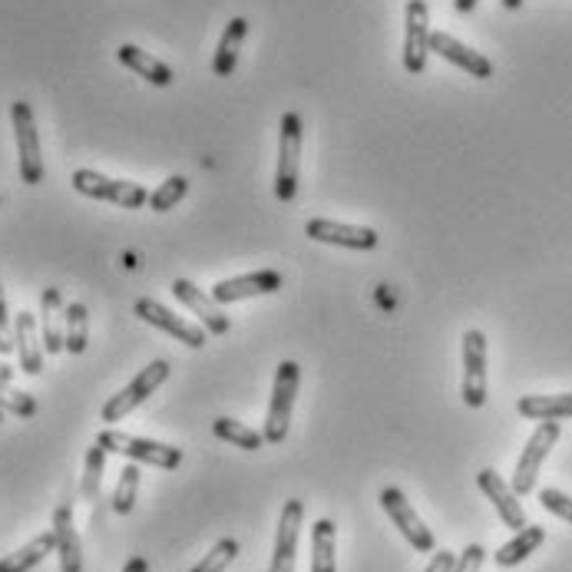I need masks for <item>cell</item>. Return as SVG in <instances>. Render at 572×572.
I'll use <instances>...</instances> for the list:
<instances>
[{
  "label": "cell",
  "instance_id": "cell-1",
  "mask_svg": "<svg viewBox=\"0 0 572 572\" xmlns=\"http://www.w3.org/2000/svg\"><path fill=\"white\" fill-rule=\"evenodd\" d=\"M298 381L301 371L295 361H282L278 374H275V388H272V404H268V417H265V444H282L288 437L292 427V414H295V398H298Z\"/></svg>",
  "mask_w": 572,
  "mask_h": 572
},
{
  "label": "cell",
  "instance_id": "cell-2",
  "mask_svg": "<svg viewBox=\"0 0 572 572\" xmlns=\"http://www.w3.org/2000/svg\"><path fill=\"white\" fill-rule=\"evenodd\" d=\"M96 444L106 454H119V457H129L136 464H149V467H159V470H176L182 464L179 447L146 441V437H133V434H119V431H99Z\"/></svg>",
  "mask_w": 572,
  "mask_h": 572
},
{
  "label": "cell",
  "instance_id": "cell-3",
  "mask_svg": "<svg viewBox=\"0 0 572 572\" xmlns=\"http://www.w3.org/2000/svg\"><path fill=\"white\" fill-rule=\"evenodd\" d=\"M73 189L86 199H99V202H113L119 209H142L149 202V192L139 182L129 179H109L96 169H76L73 172Z\"/></svg>",
  "mask_w": 572,
  "mask_h": 572
},
{
  "label": "cell",
  "instance_id": "cell-4",
  "mask_svg": "<svg viewBox=\"0 0 572 572\" xmlns=\"http://www.w3.org/2000/svg\"><path fill=\"white\" fill-rule=\"evenodd\" d=\"M166 378H169V361H152V364H146L119 394H113L106 404H103V421L106 424H116V421H123L126 414H133L139 404H146L149 401V394H156L162 384H166Z\"/></svg>",
  "mask_w": 572,
  "mask_h": 572
},
{
  "label": "cell",
  "instance_id": "cell-5",
  "mask_svg": "<svg viewBox=\"0 0 572 572\" xmlns=\"http://www.w3.org/2000/svg\"><path fill=\"white\" fill-rule=\"evenodd\" d=\"M10 123H13V136H17V162H20V179L27 186H40L46 169H43V156H40V136H36V123H33V109L30 103L17 99L10 103Z\"/></svg>",
  "mask_w": 572,
  "mask_h": 572
},
{
  "label": "cell",
  "instance_id": "cell-6",
  "mask_svg": "<svg viewBox=\"0 0 572 572\" xmlns=\"http://www.w3.org/2000/svg\"><path fill=\"white\" fill-rule=\"evenodd\" d=\"M298 172H301V116H282V142H278V172H275V199L292 202L298 195Z\"/></svg>",
  "mask_w": 572,
  "mask_h": 572
},
{
  "label": "cell",
  "instance_id": "cell-7",
  "mask_svg": "<svg viewBox=\"0 0 572 572\" xmlns=\"http://www.w3.org/2000/svg\"><path fill=\"white\" fill-rule=\"evenodd\" d=\"M557 441H560V421H543L533 431V437L527 441V447L520 454V464L513 470V490H517V497H530L537 490L540 467L550 457V451L557 447Z\"/></svg>",
  "mask_w": 572,
  "mask_h": 572
},
{
  "label": "cell",
  "instance_id": "cell-8",
  "mask_svg": "<svg viewBox=\"0 0 572 572\" xmlns=\"http://www.w3.org/2000/svg\"><path fill=\"white\" fill-rule=\"evenodd\" d=\"M381 507H384V513L394 520V527L401 530V537H404L417 553H434V550H437L434 533L424 527V520L417 517V510L411 507V500H407L398 487H384V490H381Z\"/></svg>",
  "mask_w": 572,
  "mask_h": 572
},
{
  "label": "cell",
  "instance_id": "cell-9",
  "mask_svg": "<svg viewBox=\"0 0 572 572\" xmlns=\"http://www.w3.org/2000/svg\"><path fill=\"white\" fill-rule=\"evenodd\" d=\"M431 53V10L424 0H411L404 10V70L424 73Z\"/></svg>",
  "mask_w": 572,
  "mask_h": 572
},
{
  "label": "cell",
  "instance_id": "cell-10",
  "mask_svg": "<svg viewBox=\"0 0 572 572\" xmlns=\"http://www.w3.org/2000/svg\"><path fill=\"white\" fill-rule=\"evenodd\" d=\"M464 404L467 407L487 404V338H484V331L464 335Z\"/></svg>",
  "mask_w": 572,
  "mask_h": 572
},
{
  "label": "cell",
  "instance_id": "cell-11",
  "mask_svg": "<svg viewBox=\"0 0 572 572\" xmlns=\"http://www.w3.org/2000/svg\"><path fill=\"white\" fill-rule=\"evenodd\" d=\"M136 315L146 321V325H152V328H159V331H166V335H172L176 341H182L186 348H205V338H209V331L202 328V325H189L186 318H179V315H172L169 308H162L159 301H152V298H139L136 301Z\"/></svg>",
  "mask_w": 572,
  "mask_h": 572
},
{
  "label": "cell",
  "instance_id": "cell-12",
  "mask_svg": "<svg viewBox=\"0 0 572 572\" xmlns=\"http://www.w3.org/2000/svg\"><path fill=\"white\" fill-rule=\"evenodd\" d=\"M305 235L325 245H338V248H351V252H371L378 248V232L364 229V225H345V222H331V219H311L305 225Z\"/></svg>",
  "mask_w": 572,
  "mask_h": 572
},
{
  "label": "cell",
  "instance_id": "cell-13",
  "mask_svg": "<svg viewBox=\"0 0 572 572\" xmlns=\"http://www.w3.org/2000/svg\"><path fill=\"white\" fill-rule=\"evenodd\" d=\"M172 295L182 301V308H189V311L199 318V325H202L209 335H229V328H232L229 315L219 308V301H215L212 295H202L189 278H176V282H172Z\"/></svg>",
  "mask_w": 572,
  "mask_h": 572
},
{
  "label": "cell",
  "instance_id": "cell-14",
  "mask_svg": "<svg viewBox=\"0 0 572 572\" xmlns=\"http://www.w3.org/2000/svg\"><path fill=\"white\" fill-rule=\"evenodd\" d=\"M477 487H480L484 497L497 507L504 527H510L513 533H520L523 527H530V523H527V513H523V507H520V500H517V490H513L497 470H490V467L480 470V474H477Z\"/></svg>",
  "mask_w": 572,
  "mask_h": 572
},
{
  "label": "cell",
  "instance_id": "cell-15",
  "mask_svg": "<svg viewBox=\"0 0 572 572\" xmlns=\"http://www.w3.org/2000/svg\"><path fill=\"white\" fill-rule=\"evenodd\" d=\"M301 520H305V504L301 500H288L282 507L278 537H275V557H272L268 572H295V553H298Z\"/></svg>",
  "mask_w": 572,
  "mask_h": 572
},
{
  "label": "cell",
  "instance_id": "cell-16",
  "mask_svg": "<svg viewBox=\"0 0 572 572\" xmlns=\"http://www.w3.org/2000/svg\"><path fill=\"white\" fill-rule=\"evenodd\" d=\"M282 288V275L278 272H252V275H239V278H225L212 288V298L219 305H235L245 298H258V295H275Z\"/></svg>",
  "mask_w": 572,
  "mask_h": 572
},
{
  "label": "cell",
  "instance_id": "cell-17",
  "mask_svg": "<svg viewBox=\"0 0 572 572\" xmlns=\"http://www.w3.org/2000/svg\"><path fill=\"white\" fill-rule=\"evenodd\" d=\"M431 50H434L437 56H444L447 63L460 66L464 73L477 76V80H490V76H494V63H490L484 53L470 50L467 43H460L457 36H451V33H444V30L431 33Z\"/></svg>",
  "mask_w": 572,
  "mask_h": 572
},
{
  "label": "cell",
  "instance_id": "cell-18",
  "mask_svg": "<svg viewBox=\"0 0 572 572\" xmlns=\"http://www.w3.org/2000/svg\"><path fill=\"white\" fill-rule=\"evenodd\" d=\"M53 537H56V553H60V572H83V547L73 523V500H63L53 510Z\"/></svg>",
  "mask_w": 572,
  "mask_h": 572
},
{
  "label": "cell",
  "instance_id": "cell-19",
  "mask_svg": "<svg viewBox=\"0 0 572 572\" xmlns=\"http://www.w3.org/2000/svg\"><path fill=\"white\" fill-rule=\"evenodd\" d=\"M13 341H17V354H20V368L23 374L36 378L43 371V338L36 331V315L33 311H20L13 321Z\"/></svg>",
  "mask_w": 572,
  "mask_h": 572
},
{
  "label": "cell",
  "instance_id": "cell-20",
  "mask_svg": "<svg viewBox=\"0 0 572 572\" xmlns=\"http://www.w3.org/2000/svg\"><path fill=\"white\" fill-rule=\"evenodd\" d=\"M63 321H66V305H63V292L60 288H43L40 295V338H43V351L46 354H60L63 351Z\"/></svg>",
  "mask_w": 572,
  "mask_h": 572
},
{
  "label": "cell",
  "instance_id": "cell-21",
  "mask_svg": "<svg viewBox=\"0 0 572 572\" xmlns=\"http://www.w3.org/2000/svg\"><path fill=\"white\" fill-rule=\"evenodd\" d=\"M248 33V20L245 17H232L219 36V46H215V56H212V73L215 76H232L235 73V63H239V50H242V40Z\"/></svg>",
  "mask_w": 572,
  "mask_h": 572
},
{
  "label": "cell",
  "instance_id": "cell-22",
  "mask_svg": "<svg viewBox=\"0 0 572 572\" xmlns=\"http://www.w3.org/2000/svg\"><path fill=\"white\" fill-rule=\"evenodd\" d=\"M116 60H119L123 66H129L136 76H142L146 83H152V86H169V83H172V70H169L162 60H156L152 53L139 50V46H133V43H123V46L116 50Z\"/></svg>",
  "mask_w": 572,
  "mask_h": 572
},
{
  "label": "cell",
  "instance_id": "cell-23",
  "mask_svg": "<svg viewBox=\"0 0 572 572\" xmlns=\"http://www.w3.org/2000/svg\"><path fill=\"white\" fill-rule=\"evenodd\" d=\"M543 540H547V530H543V527H523L510 543H504V547L494 553V560H497V566H504V570L520 566V563H527V560L543 547Z\"/></svg>",
  "mask_w": 572,
  "mask_h": 572
},
{
  "label": "cell",
  "instance_id": "cell-24",
  "mask_svg": "<svg viewBox=\"0 0 572 572\" xmlns=\"http://www.w3.org/2000/svg\"><path fill=\"white\" fill-rule=\"evenodd\" d=\"M517 411L527 421H566L572 417V394H530L520 398Z\"/></svg>",
  "mask_w": 572,
  "mask_h": 572
},
{
  "label": "cell",
  "instance_id": "cell-25",
  "mask_svg": "<svg viewBox=\"0 0 572 572\" xmlns=\"http://www.w3.org/2000/svg\"><path fill=\"white\" fill-rule=\"evenodd\" d=\"M50 553H56V537H53V530H50V533H40V537L30 540L23 550L3 557V560H0V572H30L33 566H40Z\"/></svg>",
  "mask_w": 572,
  "mask_h": 572
},
{
  "label": "cell",
  "instance_id": "cell-26",
  "mask_svg": "<svg viewBox=\"0 0 572 572\" xmlns=\"http://www.w3.org/2000/svg\"><path fill=\"white\" fill-rule=\"evenodd\" d=\"M335 537H338L335 520H318L311 527V572H338Z\"/></svg>",
  "mask_w": 572,
  "mask_h": 572
},
{
  "label": "cell",
  "instance_id": "cell-27",
  "mask_svg": "<svg viewBox=\"0 0 572 572\" xmlns=\"http://www.w3.org/2000/svg\"><path fill=\"white\" fill-rule=\"evenodd\" d=\"M103 467H106V451L99 444H93L86 451V464H83V484L80 494L83 500L93 507V527L99 523V484H103Z\"/></svg>",
  "mask_w": 572,
  "mask_h": 572
},
{
  "label": "cell",
  "instance_id": "cell-28",
  "mask_svg": "<svg viewBox=\"0 0 572 572\" xmlns=\"http://www.w3.org/2000/svg\"><path fill=\"white\" fill-rule=\"evenodd\" d=\"M86 341H89V315H86V305L73 301V305H66V321H63V351H70V354H83V351H86Z\"/></svg>",
  "mask_w": 572,
  "mask_h": 572
},
{
  "label": "cell",
  "instance_id": "cell-29",
  "mask_svg": "<svg viewBox=\"0 0 572 572\" xmlns=\"http://www.w3.org/2000/svg\"><path fill=\"white\" fill-rule=\"evenodd\" d=\"M13 368L0 364V411L3 414H17V417H33L36 414V401L23 391H13Z\"/></svg>",
  "mask_w": 572,
  "mask_h": 572
},
{
  "label": "cell",
  "instance_id": "cell-30",
  "mask_svg": "<svg viewBox=\"0 0 572 572\" xmlns=\"http://www.w3.org/2000/svg\"><path fill=\"white\" fill-rule=\"evenodd\" d=\"M212 434H215L219 441H225V444L242 447V451H262V444H265V437H262L258 431H252V427H245V424H239V421H232V417L212 421Z\"/></svg>",
  "mask_w": 572,
  "mask_h": 572
},
{
  "label": "cell",
  "instance_id": "cell-31",
  "mask_svg": "<svg viewBox=\"0 0 572 572\" xmlns=\"http://www.w3.org/2000/svg\"><path fill=\"white\" fill-rule=\"evenodd\" d=\"M136 494H139V467L136 464H126L123 474H119V484L113 490V510L119 517H129L133 507H136Z\"/></svg>",
  "mask_w": 572,
  "mask_h": 572
},
{
  "label": "cell",
  "instance_id": "cell-32",
  "mask_svg": "<svg viewBox=\"0 0 572 572\" xmlns=\"http://www.w3.org/2000/svg\"><path fill=\"white\" fill-rule=\"evenodd\" d=\"M239 553H242V547H239L232 537H225V540H219V543L209 550V557H205L202 563H195L189 572H225L235 563Z\"/></svg>",
  "mask_w": 572,
  "mask_h": 572
},
{
  "label": "cell",
  "instance_id": "cell-33",
  "mask_svg": "<svg viewBox=\"0 0 572 572\" xmlns=\"http://www.w3.org/2000/svg\"><path fill=\"white\" fill-rule=\"evenodd\" d=\"M186 192H189V179H186V176H169V179L149 195V209H152V212H169V209H176V202H182Z\"/></svg>",
  "mask_w": 572,
  "mask_h": 572
},
{
  "label": "cell",
  "instance_id": "cell-34",
  "mask_svg": "<svg viewBox=\"0 0 572 572\" xmlns=\"http://www.w3.org/2000/svg\"><path fill=\"white\" fill-rule=\"evenodd\" d=\"M540 504H543L553 517H560V520L572 523V497L560 494V490H553V487H547V490H540Z\"/></svg>",
  "mask_w": 572,
  "mask_h": 572
},
{
  "label": "cell",
  "instance_id": "cell-35",
  "mask_svg": "<svg viewBox=\"0 0 572 572\" xmlns=\"http://www.w3.org/2000/svg\"><path fill=\"white\" fill-rule=\"evenodd\" d=\"M484 557H487V550H484L480 543H470V547L457 557L454 572H480L484 570Z\"/></svg>",
  "mask_w": 572,
  "mask_h": 572
},
{
  "label": "cell",
  "instance_id": "cell-36",
  "mask_svg": "<svg viewBox=\"0 0 572 572\" xmlns=\"http://www.w3.org/2000/svg\"><path fill=\"white\" fill-rule=\"evenodd\" d=\"M10 351H17V341H13V325H10L7 298H3V285H0V354H10Z\"/></svg>",
  "mask_w": 572,
  "mask_h": 572
},
{
  "label": "cell",
  "instance_id": "cell-37",
  "mask_svg": "<svg viewBox=\"0 0 572 572\" xmlns=\"http://www.w3.org/2000/svg\"><path fill=\"white\" fill-rule=\"evenodd\" d=\"M454 566H457V557L451 550H434V560L424 572H454Z\"/></svg>",
  "mask_w": 572,
  "mask_h": 572
},
{
  "label": "cell",
  "instance_id": "cell-38",
  "mask_svg": "<svg viewBox=\"0 0 572 572\" xmlns=\"http://www.w3.org/2000/svg\"><path fill=\"white\" fill-rule=\"evenodd\" d=\"M123 572H149V563H146L142 557H133V560L123 566Z\"/></svg>",
  "mask_w": 572,
  "mask_h": 572
},
{
  "label": "cell",
  "instance_id": "cell-39",
  "mask_svg": "<svg viewBox=\"0 0 572 572\" xmlns=\"http://www.w3.org/2000/svg\"><path fill=\"white\" fill-rule=\"evenodd\" d=\"M474 7H477V0H454V10L457 13H470Z\"/></svg>",
  "mask_w": 572,
  "mask_h": 572
},
{
  "label": "cell",
  "instance_id": "cell-40",
  "mask_svg": "<svg viewBox=\"0 0 572 572\" xmlns=\"http://www.w3.org/2000/svg\"><path fill=\"white\" fill-rule=\"evenodd\" d=\"M504 7H507V10H520V7H523V0H504Z\"/></svg>",
  "mask_w": 572,
  "mask_h": 572
},
{
  "label": "cell",
  "instance_id": "cell-41",
  "mask_svg": "<svg viewBox=\"0 0 572 572\" xmlns=\"http://www.w3.org/2000/svg\"><path fill=\"white\" fill-rule=\"evenodd\" d=\"M0 424H3V411H0Z\"/></svg>",
  "mask_w": 572,
  "mask_h": 572
}]
</instances>
